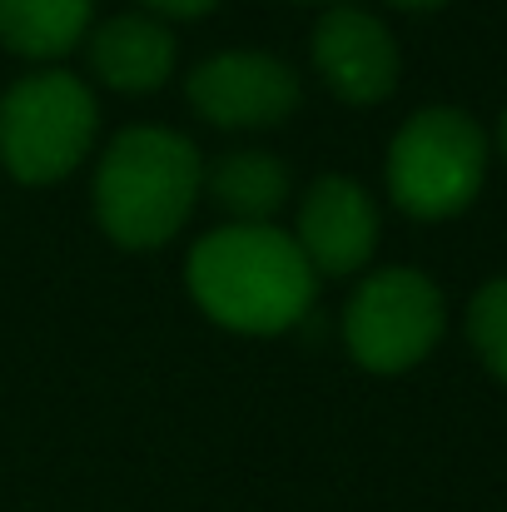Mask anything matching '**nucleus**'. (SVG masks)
I'll return each instance as SVG.
<instances>
[{
    "label": "nucleus",
    "mask_w": 507,
    "mask_h": 512,
    "mask_svg": "<svg viewBox=\"0 0 507 512\" xmlns=\"http://www.w3.org/2000/svg\"><path fill=\"white\" fill-rule=\"evenodd\" d=\"M448 309L428 274L378 269L363 279L343 309V343L368 373H408L443 339Z\"/></svg>",
    "instance_id": "5"
},
{
    "label": "nucleus",
    "mask_w": 507,
    "mask_h": 512,
    "mask_svg": "<svg viewBox=\"0 0 507 512\" xmlns=\"http://www.w3.org/2000/svg\"><path fill=\"white\" fill-rule=\"evenodd\" d=\"M314 65L348 105H378L398 85V45L388 25L358 5H334L314 25Z\"/></svg>",
    "instance_id": "7"
},
{
    "label": "nucleus",
    "mask_w": 507,
    "mask_h": 512,
    "mask_svg": "<svg viewBox=\"0 0 507 512\" xmlns=\"http://www.w3.org/2000/svg\"><path fill=\"white\" fill-rule=\"evenodd\" d=\"M209 194H214V204L224 214H234V224H269L274 209L289 199V170L274 155L239 150V155L214 160Z\"/></svg>",
    "instance_id": "10"
},
{
    "label": "nucleus",
    "mask_w": 507,
    "mask_h": 512,
    "mask_svg": "<svg viewBox=\"0 0 507 512\" xmlns=\"http://www.w3.org/2000/svg\"><path fill=\"white\" fill-rule=\"evenodd\" d=\"M294 244L304 249L314 274H353L373 259L378 249V209L368 199L363 184L324 174L309 184L304 204H299V234Z\"/></svg>",
    "instance_id": "8"
},
{
    "label": "nucleus",
    "mask_w": 507,
    "mask_h": 512,
    "mask_svg": "<svg viewBox=\"0 0 507 512\" xmlns=\"http://www.w3.org/2000/svg\"><path fill=\"white\" fill-rule=\"evenodd\" d=\"M95 125V95L75 75H25L0 100V165L20 184H55L85 160Z\"/></svg>",
    "instance_id": "4"
},
{
    "label": "nucleus",
    "mask_w": 507,
    "mask_h": 512,
    "mask_svg": "<svg viewBox=\"0 0 507 512\" xmlns=\"http://www.w3.org/2000/svg\"><path fill=\"white\" fill-rule=\"evenodd\" d=\"M498 150H503V160H507V110H503V120H498Z\"/></svg>",
    "instance_id": "15"
},
{
    "label": "nucleus",
    "mask_w": 507,
    "mask_h": 512,
    "mask_svg": "<svg viewBox=\"0 0 507 512\" xmlns=\"http://www.w3.org/2000/svg\"><path fill=\"white\" fill-rule=\"evenodd\" d=\"M388 5H398V10H438L448 0H388Z\"/></svg>",
    "instance_id": "14"
},
{
    "label": "nucleus",
    "mask_w": 507,
    "mask_h": 512,
    "mask_svg": "<svg viewBox=\"0 0 507 512\" xmlns=\"http://www.w3.org/2000/svg\"><path fill=\"white\" fill-rule=\"evenodd\" d=\"M145 5H150L155 15H184V20H189V15H209L219 0H145Z\"/></svg>",
    "instance_id": "13"
},
{
    "label": "nucleus",
    "mask_w": 507,
    "mask_h": 512,
    "mask_svg": "<svg viewBox=\"0 0 507 512\" xmlns=\"http://www.w3.org/2000/svg\"><path fill=\"white\" fill-rule=\"evenodd\" d=\"M199 155L184 135L140 125L115 135L95 174V214L100 229L125 249L169 244L199 194Z\"/></svg>",
    "instance_id": "2"
},
{
    "label": "nucleus",
    "mask_w": 507,
    "mask_h": 512,
    "mask_svg": "<svg viewBox=\"0 0 507 512\" xmlns=\"http://www.w3.org/2000/svg\"><path fill=\"white\" fill-rule=\"evenodd\" d=\"M184 95L219 130H264L299 110V75L274 55L224 50L189 75Z\"/></svg>",
    "instance_id": "6"
},
{
    "label": "nucleus",
    "mask_w": 507,
    "mask_h": 512,
    "mask_svg": "<svg viewBox=\"0 0 507 512\" xmlns=\"http://www.w3.org/2000/svg\"><path fill=\"white\" fill-rule=\"evenodd\" d=\"M95 0H0V40L15 55L55 60L75 50V40L90 25Z\"/></svg>",
    "instance_id": "11"
},
{
    "label": "nucleus",
    "mask_w": 507,
    "mask_h": 512,
    "mask_svg": "<svg viewBox=\"0 0 507 512\" xmlns=\"http://www.w3.org/2000/svg\"><path fill=\"white\" fill-rule=\"evenodd\" d=\"M95 75L120 95H150L174 70V35L155 15H115L90 40Z\"/></svg>",
    "instance_id": "9"
},
{
    "label": "nucleus",
    "mask_w": 507,
    "mask_h": 512,
    "mask_svg": "<svg viewBox=\"0 0 507 512\" xmlns=\"http://www.w3.org/2000/svg\"><path fill=\"white\" fill-rule=\"evenodd\" d=\"M468 339L493 378L507 383V274L488 279L468 304Z\"/></svg>",
    "instance_id": "12"
},
{
    "label": "nucleus",
    "mask_w": 507,
    "mask_h": 512,
    "mask_svg": "<svg viewBox=\"0 0 507 512\" xmlns=\"http://www.w3.org/2000/svg\"><path fill=\"white\" fill-rule=\"evenodd\" d=\"M194 304L234 334H284L314 304V269L274 224H224L184 264Z\"/></svg>",
    "instance_id": "1"
},
{
    "label": "nucleus",
    "mask_w": 507,
    "mask_h": 512,
    "mask_svg": "<svg viewBox=\"0 0 507 512\" xmlns=\"http://www.w3.org/2000/svg\"><path fill=\"white\" fill-rule=\"evenodd\" d=\"M488 179V135L468 110L428 105L388 145V194L413 219L463 214Z\"/></svg>",
    "instance_id": "3"
}]
</instances>
